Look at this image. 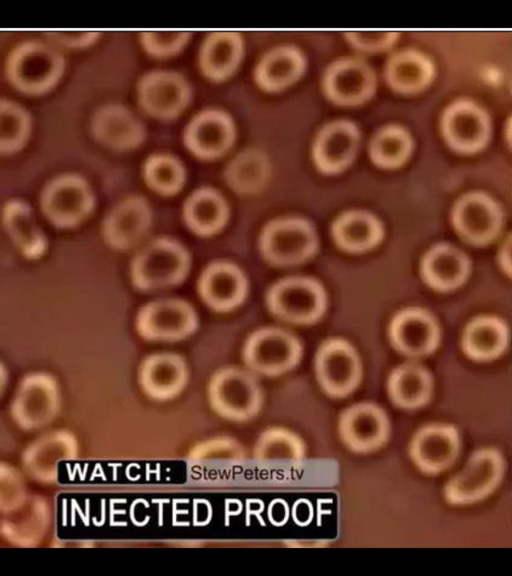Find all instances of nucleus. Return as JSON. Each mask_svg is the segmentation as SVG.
<instances>
[{
  "mask_svg": "<svg viewBox=\"0 0 512 576\" xmlns=\"http://www.w3.org/2000/svg\"><path fill=\"white\" fill-rule=\"evenodd\" d=\"M31 129L30 114L19 104L0 101V151L11 154L23 147Z\"/></svg>",
  "mask_w": 512,
  "mask_h": 576,
  "instance_id": "f704fd0d",
  "label": "nucleus"
},
{
  "mask_svg": "<svg viewBox=\"0 0 512 576\" xmlns=\"http://www.w3.org/2000/svg\"><path fill=\"white\" fill-rule=\"evenodd\" d=\"M46 35L62 46L82 48L92 44L99 34L94 31H50Z\"/></svg>",
  "mask_w": 512,
  "mask_h": 576,
  "instance_id": "a19ab883",
  "label": "nucleus"
},
{
  "mask_svg": "<svg viewBox=\"0 0 512 576\" xmlns=\"http://www.w3.org/2000/svg\"><path fill=\"white\" fill-rule=\"evenodd\" d=\"M387 390L396 406L413 409L424 404L429 398L431 379L422 367L404 364L391 372Z\"/></svg>",
  "mask_w": 512,
  "mask_h": 576,
  "instance_id": "cd10ccee",
  "label": "nucleus"
},
{
  "mask_svg": "<svg viewBox=\"0 0 512 576\" xmlns=\"http://www.w3.org/2000/svg\"><path fill=\"white\" fill-rule=\"evenodd\" d=\"M137 332L149 341H179L198 327L193 306L179 298L158 299L144 305L136 316Z\"/></svg>",
  "mask_w": 512,
  "mask_h": 576,
  "instance_id": "423d86ee",
  "label": "nucleus"
},
{
  "mask_svg": "<svg viewBox=\"0 0 512 576\" xmlns=\"http://www.w3.org/2000/svg\"><path fill=\"white\" fill-rule=\"evenodd\" d=\"M507 331L497 319L483 317L469 324L464 335L467 353L476 359H488L499 354L505 347Z\"/></svg>",
  "mask_w": 512,
  "mask_h": 576,
  "instance_id": "2f4dec72",
  "label": "nucleus"
},
{
  "mask_svg": "<svg viewBox=\"0 0 512 576\" xmlns=\"http://www.w3.org/2000/svg\"><path fill=\"white\" fill-rule=\"evenodd\" d=\"M198 293L210 308L220 312L234 309L245 298L247 283L241 270L232 263L209 264L198 279Z\"/></svg>",
  "mask_w": 512,
  "mask_h": 576,
  "instance_id": "dca6fc26",
  "label": "nucleus"
},
{
  "mask_svg": "<svg viewBox=\"0 0 512 576\" xmlns=\"http://www.w3.org/2000/svg\"><path fill=\"white\" fill-rule=\"evenodd\" d=\"M338 434L343 444L358 453L382 447L390 433V422L382 407L360 402L347 407L338 419Z\"/></svg>",
  "mask_w": 512,
  "mask_h": 576,
  "instance_id": "9b49d317",
  "label": "nucleus"
},
{
  "mask_svg": "<svg viewBox=\"0 0 512 576\" xmlns=\"http://www.w3.org/2000/svg\"><path fill=\"white\" fill-rule=\"evenodd\" d=\"M389 335L394 347L410 356L429 353L438 341V329L434 320L419 309H407L392 320Z\"/></svg>",
  "mask_w": 512,
  "mask_h": 576,
  "instance_id": "aec40b11",
  "label": "nucleus"
},
{
  "mask_svg": "<svg viewBox=\"0 0 512 576\" xmlns=\"http://www.w3.org/2000/svg\"><path fill=\"white\" fill-rule=\"evenodd\" d=\"M75 449L74 440L65 433H53L39 438L27 449L23 465L31 476L48 481L55 475L57 464Z\"/></svg>",
  "mask_w": 512,
  "mask_h": 576,
  "instance_id": "bb28decb",
  "label": "nucleus"
},
{
  "mask_svg": "<svg viewBox=\"0 0 512 576\" xmlns=\"http://www.w3.org/2000/svg\"><path fill=\"white\" fill-rule=\"evenodd\" d=\"M183 219L195 234L210 236L225 225L228 219V207L217 191L200 188L193 191L185 200Z\"/></svg>",
  "mask_w": 512,
  "mask_h": 576,
  "instance_id": "5701e85b",
  "label": "nucleus"
},
{
  "mask_svg": "<svg viewBox=\"0 0 512 576\" xmlns=\"http://www.w3.org/2000/svg\"><path fill=\"white\" fill-rule=\"evenodd\" d=\"M235 136L234 124L223 111L209 109L196 114L187 124L183 142L202 159H213L229 149Z\"/></svg>",
  "mask_w": 512,
  "mask_h": 576,
  "instance_id": "4468645a",
  "label": "nucleus"
},
{
  "mask_svg": "<svg viewBox=\"0 0 512 576\" xmlns=\"http://www.w3.org/2000/svg\"><path fill=\"white\" fill-rule=\"evenodd\" d=\"M94 203V194L87 181L73 173L51 179L40 196L44 216L58 228H72L80 224L90 215Z\"/></svg>",
  "mask_w": 512,
  "mask_h": 576,
  "instance_id": "20e7f679",
  "label": "nucleus"
},
{
  "mask_svg": "<svg viewBox=\"0 0 512 576\" xmlns=\"http://www.w3.org/2000/svg\"><path fill=\"white\" fill-rule=\"evenodd\" d=\"M152 213L147 201L129 196L117 203L102 224L105 242L113 249L125 251L134 247L147 233Z\"/></svg>",
  "mask_w": 512,
  "mask_h": 576,
  "instance_id": "ddd939ff",
  "label": "nucleus"
},
{
  "mask_svg": "<svg viewBox=\"0 0 512 576\" xmlns=\"http://www.w3.org/2000/svg\"><path fill=\"white\" fill-rule=\"evenodd\" d=\"M315 373L321 388L332 397H344L358 386L362 367L356 350L339 338L325 341L315 357Z\"/></svg>",
  "mask_w": 512,
  "mask_h": 576,
  "instance_id": "1a4fd4ad",
  "label": "nucleus"
},
{
  "mask_svg": "<svg viewBox=\"0 0 512 576\" xmlns=\"http://www.w3.org/2000/svg\"><path fill=\"white\" fill-rule=\"evenodd\" d=\"M323 85L325 93L334 102L355 105L373 94L375 75L363 61L344 59L329 67Z\"/></svg>",
  "mask_w": 512,
  "mask_h": 576,
  "instance_id": "f3484780",
  "label": "nucleus"
},
{
  "mask_svg": "<svg viewBox=\"0 0 512 576\" xmlns=\"http://www.w3.org/2000/svg\"><path fill=\"white\" fill-rule=\"evenodd\" d=\"M457 226L468 240L483 243L490 240L496 233L497 215L494 208L486 201L471 199L460 207Z\"/></svg>",
  "mask_w": 512,
  "mask_h": 576,
  "instance_id": "72a5a7b5",
  "label": "nucleus"
},
{
  "mask_svg": "<svg viewBox=\"0 0 512 576\" xmlns=\"http://www.w3.org/2000/svg\"><path fill=\"white\" fill-rule=\"evenodd\" d=\"M349 41L359 49L375 51L389 46L395 38L394 33L380 31H356L347 34Z\"/></svg>",
  "mask_w": 512,
  "mask_h": 576,
  "instance_id": "ea45409f",
  "label": "nucleus"
},
{
  "mask_svg": "<svg viewBox=\"0 0 512 576\" xmlns=\"http://www.w3.org/2000/svg\"><path fill=\"white\" fill-rule=\"evenodd\" d=\"M422 273L426 282L435 289H453L465 280L468 261L459 250L450 246H438L425 256Z\"/></svg>",
  "mask_w": 512,
  "mask_h": 576,
  "instance_id": "a878e982",
  "label": "nucleus"
},
{
  "mask_svg": "<svg viewBox=\"0 0 512 576\" xmlns=\"http://www.w3.org/2000/svg\"><path fill=\"white\" fill-rule=\"evenodd\" d=\"M59 391L46 373L27 375L19 384L11 407L14 420L23 428L46 425L57 413Z\"/></svg>",
  "mask_w": 512,
  "mask_h": 576,
  "instance_id": "f8f14e48",
  "label": "nucleus"
},
{
  "mask_svg": "<svg viewBox=\"0 0 512 576\" xmlns=\"http://www.w3.org/2000/svg\"><path fill=\"white\" fill-rule=\"evenodd\" d=\"M243 53L241 36L235 32H214L207 36L199 54L203 74L219 81L230 76L237 68Z\"/></svg>",
  "mask_w": 512,
  "mask_h": 576,
  "instance_id": "4be33fe9",
  "label": "nucleus"
},
{
  "mask_svg": "<svg viewBox=\"0 0 512 576\" xmlns=\"http://www.w3.org/2000/svg\"><path fill=\"white\" fill-rule=\"evenodd\" d=\"M332 235L340 248L359 253L375 247L381 241L383 228L379 220L370 213L354 210L335 220Z\"/></svg>",
  "mask_w": 512,
  "mask_h": 576,
  "instance_id": "b1692460",
  "label": "nucleus"
},
{
  "mask_svg": "<svg viewBox=\"0 0 512 576\" xmlns=\"http://www.w3.org/2000/svg\"><path fill=\"white\" fill-rule=\"evenodd\" d=\"M269 309L279 318L296 324H310L324 313L326 296L322 286L304 277L287 278L268 292Z\"/></svg>",
  "mask_w": 512,
  "mask_h": 576,
  "instance_id": "0eeeda50",
  "label": "nucleus"
},
{
  "mask_svg": "<svg viewBox=\"0 0 512 576\" xmlns=\"http://www.w3.org/2000/svg\"><path fill=\"white\" fill-rule=\"evenodd\" d=\"M91 131L101 144L114 150H130L142 143L145 126L126 106L109 103L99 107L91 119Z\"/></svg>",
  "mask_w": 512,
  "mask_h": 576,
  "instance_id": "2eb2a0df",
  "label": "nucleus"
},
{
  "mask_svg": "<svg viewBox=\"0 0 512 576\" xmlns=\"http://www.w3.org/2000/svg\"><path fill=\"white\" fill-rule=\"evenodd\" d=\"M306 448L301 437L283 427H271L257 438L253 456L258 461L284 460L298 462L305 457Z\"/></svg>",
  "mask_w": 512,
  "mask_h": 576,
  "instance_id": "7c9ffc66",
  "label": "nucleus"
},
{
  "mask_svg": "<svg viewBox=\"0 0 512 576\" xmlns=\"http://www.w3.org/2000/svg\"><path fill=\"white\" fill-rule=\"evenodd\" d=\"M143 178L153 191L171 196L178 193L185 182V169L175 157L167 154L149 156L143 165Z\"/></svg>",
  "mask_w": 512,
  "mask_h": 576,
  "instance_id": "473e14b6",
  "label": "nucleus"
},
{
  "mask_svg": "<svg viewBox=\"0 0 512 576\" xmlns=\"http://www.w3.org/2000/svg\"><path fill=\"white\" fill-rule=\"evenodd\" d=\"M359 145V131L349 121L338 120L326 125L318 134L313 158L317 167L325 173L344 169L354 158Z\"/></svg>",
  "mask_w": 512,
  "mask_h": 576,
  "instance_id": "6ab92c4d",
  "label": "nucleus"
},
{
  "mask_svg": "<svg viewBox=\"0 0 512 576\" xmlns=\"http://www.w3.org/2000/svg\"><path fill=\"white\" fill-rule=\"evenodd\" d=\"M200 459L243 460L246 456L244 447L235 439L220 437L206 441L194 454Z\"/></svg>",
  "mask_w": 512,
  "mask_h": 576,
  "instance_id": "58836bf2",
  "label": "nucleus"
},
{
  "mask_svg": "<svg viewBox=\"0 0 512 576\" xmlns=\"http://www.w3.org/2000/svg\"><path fill=\"white\" fill-rule=\"evenodd\" d=\"M302 354L299 341L291 334L276 328L254 332L243 348L245 364L254 372L278 376L294 368Z\"/></svg>",
  "mask_w": 512,
  "mask_h": 576,
  "instance_id": "6e6552de",
  "label": "nucleus"
},
{
  "mask_svg": "<svg viewBox=\"0 0 512 576\" xmlns=\"http://www.w3.org/2000/svg\"><path fill=\"white\" fill-rule=\"evenodd\" d=\"M187 249L170 238H157L148 243L131 263V281L141 291H154L182 283L190 270Z\"/></svg>",
  "mask_w": 512,
  "mask_h": 576,
  "instance_id": "f257e3e1",
  "label": "nucleus"
},
{
  "mask_svg": "<svg viewBox=\"0 0 512 576\" xmlns=\"http://www.w3.org/2000/svg\"><path fill=\"white\" fill-rule=\"evenodd\" d=\"M446 432L442 428L428 427L414 436L410 453L413 461L422 470L437 471L453 457L455 442Z\"/></svg>",
  "mask_w": 512,
  "mask_h": 576,
  "instance_id": "c85d7f7f",
  "label": "nucleus"
},
{
  "mask_svg": "<svg viewBox=\"0 0 512 576\" xmlns=\"http://www.w3.org/2000/svg\"><path fill=\"white\" fill-rule=\"evenodd\" d=\"M212 409L221 417L245 421L262 406V392L256 378L238 367H225L213 374L208 385Z\"/></svg>",
  "mask_w": 512,
  "mask_h": 576,
  "instance_id": "7ed1b4c3",
  "label": "nucleus"
},
{
  "mask_svg": "<svg viewBox=\"0 0 512 576\" xmlns=\"http://www.w3.org/2000/svg\"><path fill=\"white\" fill-rule=\"evenodd\" d=\"M410 150L406 132L397 126L379 130L370 143V157L378 166L391 168L401 164Z\"/></svg>",
  "mask_w": 512,
  "mask_h": 576,
  "instance_id": "c9c22d12",
  "label": "nucleus"
},
{
  "mask_svg": "<svg viewBox=\"0 0 512 576\" xmlns=\"http://www.w3.org/2000/svg\"><path fill=\"white\" fill-rule=\"evenodd\" d=\"M188 380L184 359L175 353L162 352L146 357L139 368V383L153 399L167 400L177 396Z\"/></svg>",
  "mask_w": 512,
  "mask_h": 576,
  "instance_id": "a211bd4d",
  "label": "nucleus"
},
{
  "mask_svg": "<svg viewBox=\"0 0 512 576\" xmlns=\"http://www.w3.org/2000/svg\"><path fill=\"white\" fill-rule=\"evenodd\" d=\"M21 502L8 510V517L3 529L9 539L24 545L33 543L43 536L48 514L44 503L39 499H25L24 504Z\"/></svg>",
  "mask_w": 512,
  "mask_h": 576,
  "instance_id": "c756f323",
  "label": "nucleus"
},
{
  "mask_svg": "<svg viewBox=\"0 0 512 576\" xmlns=\"http://www.w3.org/2000/svg\"><path fill=\"white\" fill-rule=\"evenodd\" d=\"M65 60L55 48L40 41H26L15 47L6 61L11 84L27 94H41L62 76Z\"/></svg>",
  "mask_w": 512,
  "mask_h": 576,
  "instance_id": "f03ea898",
  "label": "nucleus"
},
{
  "mask_svg": "<svg viewBox=\"0 0 512 576\" xmlns=\"http://www.w3.org/2000/svg\"><path fill=\"white\" fill-rule=\"evenodd\" d=\"M427 72V65L420 56L413 53H399L390 59L386 77L393 88L412 91L424 83Z\"/></svg>",
  "mask_w": 512,
  "mask_h": 576,
  "instance_id": "e433bc0d",
  "label": "nucleus"
},
{
  "mask_svg": "<svg viewBox=\"0 0 512 576\" xmlns=\"http://www.w3.org/2000/svg\"><path fill=\"white\" fill-rule=\"evenodd\" d=\"M3 226L23 256L41 257L47 248V239L38 226L30 206L19 199L7 201L2 211Z\"/></svg>",
  "mask_w": 512,
  "mask_h": 576,
  "instance_id": "412c9836",
  "label": "nucleus"
},
{
  "mask_svg": "<svg viewBox=\"0 0 512 576\" xmlns=\"http://www.w3.org/2000/svg\"><path fill=\"white\" fill-rule=\"evenodd\" d=\"M317 249L313 227L299 218H285L269 223L260 237L264 258L277 266L300 264Z\"/></svg>",
  "mask_w": 512,
  "mask_h": 576,
  "instance_id": "39448f33",
  "label": "nucleus"
},
{
  "mask_svg": "<svg viewBox=\"0 0 512 576\" xmlns=\"http://www.w3.org/2000/svg\"><path fill=\"white\" fill-rule=\"evenodd\" d=\"M305 68V59L294 47H280L270 51L258 64L257 83L264 89L275 91L296 81Z\"/></svg>",
  "mask_w": 512,
  "mask_h": 576,
  "instance_id": "393cba45",
  "label": "nucleus"
},
{
  "mask_svg": "<svg viewBox=\"0 0 512 576\" xmlns=\"http://www.w3.org/2000/svg\"><path fill=\"white\" fill-rule=\"evenodd\" d=\"M141 108L150 116L168 120L177 117L188 105L191 88L179 73L154 70L141 77L137 86Z\"/></svg>",
  "mask_w": 512,
  "mask_h": 576,
  "instance_id": "9d476101",
  "label": "nucleus"
},
{
  "mask_svg": "<svg viewBox=\"0 0 512 576\" xmlns=\"http://www.w3.org/2000/svg\"><path fill=\"white\" fill-rule=\"evenodd\" d=\"M189 37L185 31H145L140 34V41L148 54L167 57L179 52Z\"/></svg>",
  "mask_w": 512,
  "mask_h": 576,
  "instance_id": "4c0bfd02",
  "label": "nucleus"
}]
</instances>
